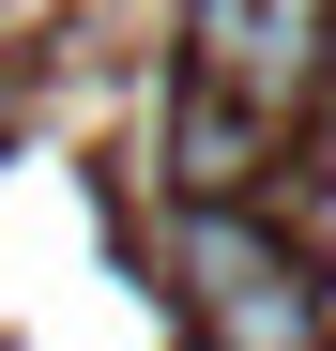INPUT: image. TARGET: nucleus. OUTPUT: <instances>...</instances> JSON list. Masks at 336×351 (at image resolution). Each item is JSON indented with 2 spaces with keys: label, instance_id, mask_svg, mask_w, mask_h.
I'll return each mask as SVG.
<instances>
[{
  "label": "nucleus",
  "instance_id": "1",
  "mask_svg": "<svg viewBox=\"0 0 336 351\" xmlns=\"http://www.w3.org/2000/svg\"><path fill=\"white\" fill-rule=\"evenodd\" d=\"M168 275H184L199 351H336L321 260L275 214H245V199H184V214H168Z\"/></svg>",
  "mask_w": 336,
  "mask_h": 351
},
{
  "label": "nucleus",
  "instance_id": "2",
  "mask_svg": "<svg viewBox=\"0 0 336 351\" xmlns=\"http://www.w3.org/2000/svg\"><path fill=\"white\" fill-rule=\"evenodd\" d=\"M199 77L184 92H214V107H245V123H275L291 138L306 123V92H321V46H336V0H199Z\"/></svg>",
  "mask_w": 336,
  "mask_h": 351
},
{
  "label": "nucleus",
  "instance_id": "3",
  "mask_svg": "<svg viewBox=\"0 0 336 351\" xmlns=\"http://www.w3.org/2000/svg\"><path fill=\"white\" fill-rule=\"evenodd\" d=\"M260 168H275V123H245V107H214V92L168 107V184L184 199H260Z\"/></svg>",
  "mask_w": 336,
  "mask_h": 351
}]
</instances>
